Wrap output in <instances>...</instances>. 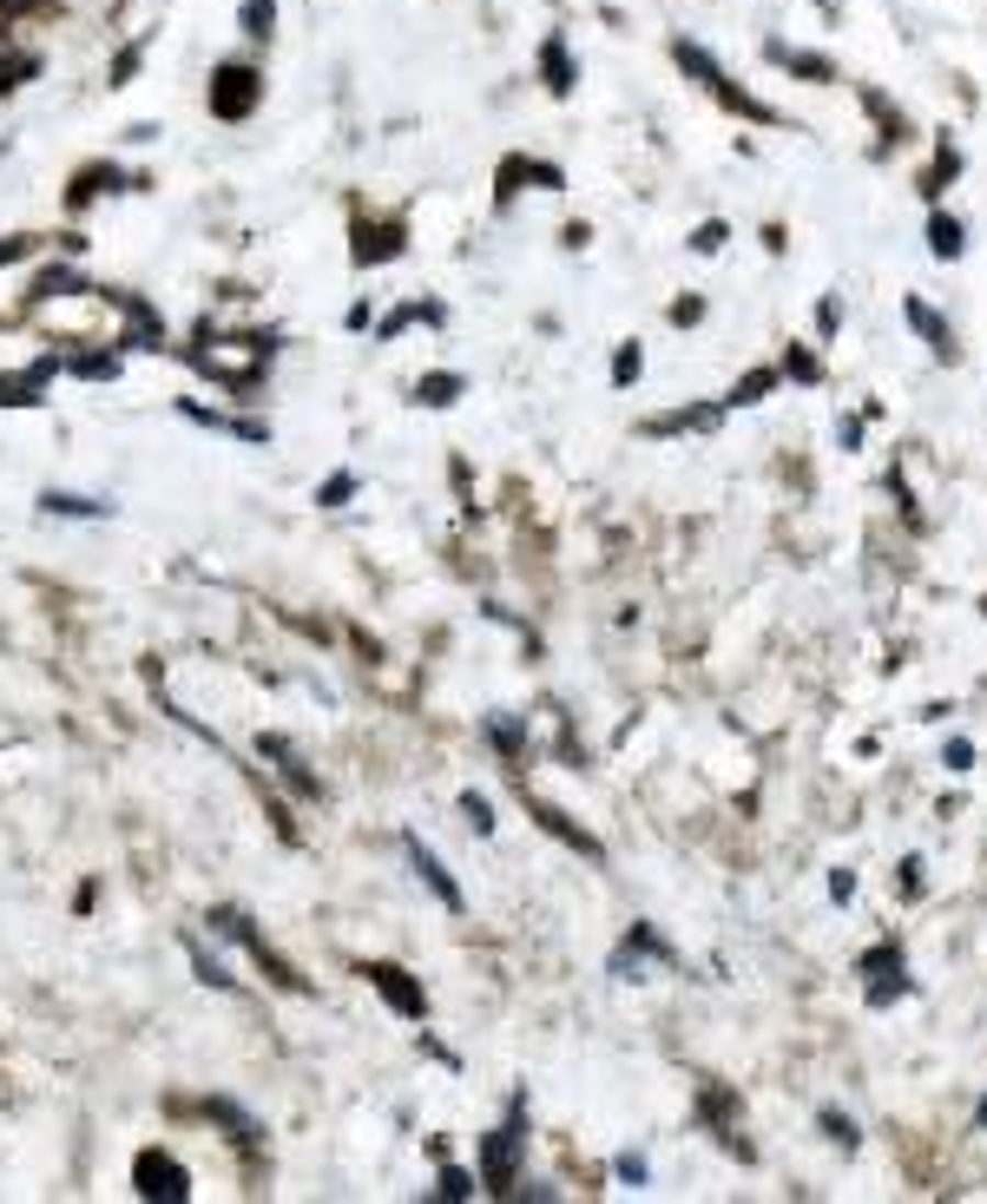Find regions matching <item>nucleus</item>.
<instances>
[{
  "label": "nucleus",
  "instance_id": "obj_1",
  "mask_svg": "<svg viewBox=\"0 0 987 1204\" xmlns=\"http://www.w3.org/2000/svg\"><path fill=\"white\" fill-rule=\"evenodd\" d=\"M520 1146H527V1100H514L507 1119L481 1139V1185H487V1192H514V1179H520Z\"/></svg>",
  "mask_w": 987,
  "mask_h": 1204
},
{
  "label": "nucleus",
  "instance_id": "obj_2",
  "mask_svg": "<svg viewBox=\"0 0 987 1204\" xmlns=\"http://www.w3.org/2000/svg\"><path fill=\"white\" fill-rule=\"evenodd\" d=\"M257 99H263V72H257L250 59H224V66L211 72V92H204L211 119H224V125H244V119L257 112Z\"/></svg>",
  "mask_w": 987,
  "mask_h": 1204
},
{
  "label": "nucleus",
  "instance_id": "obj_3",
  "mask_svg": "<svg viewBox=\"0 0 987 1204\" xmlns=\"http://www.w3.org/2000/svg\"><path fill=\"white\" fill-rule=\"evenodd\" d=\"M211 929H217V935H231L237 948H250V961H257V968H263V975H270L283 994H303V975H296V968H290V961H283V955H277V948H270L257 929H250V915H244V909H211Z\"/></svg>",
  "mask_w": 987,
  "mask_h": 1204
},
{
  "label": "nucleus",
  "instance_id": "obj_4",
  "mask_svg": "<svg viewBox=\"0 0 987 1204\" xmlns=\"http://www.w3.org/2000/svg\"><path fill=\"white\" fill-rule=\"evenodd\" d=\"M356 975H362L402 1021H422V1014H428V994H422V981H408V968H395V961H362Z\"/></svg>",
  "mask_w": 987,
  "mask_h": 1204
},
{
  "label": "nucleus",
  "instance_id": "obj_5",
  "mask_svg": "<svg viewBox=\"0 0 987 1204\" xmlns=\"http://www.w3.org/2000/svg\"><path fill=\"white\" fill-rule=\"evenodd\" d=\"M132 1185H138V1199H165V1204L191 1199V1179H184V1166L171 1152H138L132 1159Z\"/></svg>",
  "mask_w": 987,
  "mask_h": 1204
},
{
  "label": "nucleus",
  "instance_id": "obj_6",
  "mask_svg": "<svg viewBox=\"0 0 987 1204\" xmlns=\"http://www.w3.org/2000/svg\"><path fill=\"white\" fill-rule=\"evenodd\" d=\"M540 79H547V92H553V99H567V92L580 86V66H573V53H567V40H560V33H547V40H540Z\"/></svg>",
  "mask_w": 987,
  "mask_h": 1204
},
{
  "label": "nucleus",
  "instance_id": "obj_7",
  "mask_svg": "<svg viewBox=\"0 0 987 1204\" xmlns=\"http://www.w3.org/2000/svg\"><path fill=\"white\" fill-rule=\"evenodd\" d=\"M257 751H263V757L277 764V777H283V784H290L296 797H323V784H316V777L303 770V757H296V744H290V738H263Z\"/></svg>",
  "mask_w": 987,
  "mask_h": 1204
},
{
  "label": "nucleus",
  "instance_id": "obj_8",
  "mask_svg": "<svg viewBox=\"0 0 987 1204\" xmlns=\"http://www.w3.org/2000/svg\"><path fill=\"white\" fill-rule=\"evenodd\" d=\"M408 869H415V876L435 889V902H441V909H461V889H455V876H448V869H441V856H435L428 843H415V836H408Z\"/></svg>",
  "mask_w": 987,
  "mask_h": 1204
},
{
  "label": "nucleus",
  "instance_id": "obj_9",
  "mask_svg": "<svg viewBox=\"0 0 987 1204\" xmlns=\"http://www.w3.org/2000/svg\"><path fill=\"white\" fill-rule=\"evenodd\" d=\"M349 257H356V263H389V257H402V224H356Z\"/></svg>",
  "mask_w": 987,
  "mask_h": 1204
},
{
  "label": "nucleus",
  "instance_id": "obj_10",
  "mask_svg": "<svg viewBox=\"0 0 987 1204\" xmlns=\"http://www.w3.org/2000/svg\"><path fill=\"white\" fill-rule=\"evenodd\" d=\"M112 303L125 310V349H158V342H165V323L152 316V303H138V296H119V290H112Z\"/></svg>",
  "mask_w": 987,
  "mask_h": 1204
},
{
  "label": "nucleus",
  "instance_id": "obj_11",
  "mask_svg": "<svg viewBox=\"0 0 987 1204\" xmlns=\"http://www.w3.org/2000/svg\"><path fill=\"white\" fill-rule=\"evenodd\" d=\"M534 823H540L547 836H560L567 849H580L586 863H599V856H606V849H599V843H593V836H586V830H580V823H573L567 810H553V803H534Z\"/></svg>",
  "mask_w": 987,
  "mask_h": 1204
},
{
  "label": "nucleus",
  "instance_id": "obj_12",
  "mask_svg": "<svg viewBox=\"0 0 987 1204\" xmlns=\"http://www.w3.org/2000/svg\"><path fill=\"white\" fill-rule=\"evenodd\" d=\"M764 59H771V66H790V72H804V79H817V86H823V79H837V66H830L823 53H804V46H784V40H771V46H764Z\"/></svg>",
  "mask_w": 987,
  "mask_h": 1204
},
{
  "label": "nucleus",
  "instance_id": "obj_13",
  "mask_svg": "<svg viewBox=\"0 0 987 1204\" xmlns=\"http://www.w3.org/2000/svg\"><path fill=\"white\" fill-rule=\"evenodd\" d=\"M672 59H678V66H685V72H692V79H698L705 92H711V86L725 79V66H718V59H711V53H705L698 40H678V46H672Z\"/></svg>",
  "mask_w": 987,
  "mask_h": 1204
},
{
  "label": "nucleus",
  "instance_id": "obj_14",
  "mask_svg": "<svg viewBox=\"0 0 987 1204\" xmlns=\"http://www.w3.org/2000/svg\"><path fill=\"white\" fill-rule=\"evenodd\" d=\"M909 323H916V329L929 336V349H935L942 362H955V336H949V323H942V316H935L929 303H909Z\"/></svg>",
  "mask_w": 987,
  "mask_h": 1204
},
{
  "label": "nucleus",
  "instance_id": "obj_15",
  "mask_svg": "<svg viewBox=\"0 0 987 1204\" xmlns=\"http://www.w3.org/2000/svg\"><path fill=\"white\" fill-rule=\"evenodd\" d=\"M112 184H119V171H112V165H86V171L72 178V211H79V204H92V198H99V191H112Z\"/></svg>",
  "mask_w": 987,
  "mask_h": 1204
},
{
  "label": "nucleus",
  "instance_id": "obj_16",
  "mask_svg": "<svg viewBox=\"0 0 987 1204\" xmlns=\"http://www.w3.org/2000/svg\"><path fill=\"white\" fill-rule=\"evenodd\" d=\"M455 395H461V375H448V369H435V375L415 382V402H428V408H448Z\"/></svg>",
  "mask_w": 987,
  "mask_h": 1204
},
{
  "label": "nucleus",
  "instance_id": "obj_17",
  "mask_svg": "<svg viewBox=\"0 0 987 1204\" xmlns=\"http://www.w3.org/2000/svg\"><path fill=\"white\" fill-rule=\"evenodd\" d=\"M237 26H244L250 40H270V26H277V0H244V7H237Z\"/></svg>",
  "mask_w": 987,
  "mask_h": 1204
},
{
  "label": "nucleus",
  "instance_id": "obj_18",
  "mask_svg": "<svg viewBox=\"0 0 987 1204\" xmlns=\"http://www.w3.org/2000/svg\"><path fill=\"white\" fill-rule=\"evenodd\" d=\"M929 250H935V257H962V224L935 211V217H929Z\"/></svg>",
  "mask_w": 987,
  "mask_h": 1204
},
{
  "label": "nucleus",
  "instance_id": "obj_19",
  "mask_svg": "<svg viewBox=\"0 0 987 1204\" xmlns=\"http://www.w3.org/2000/svg\"><path fill=\"white\" fill-rule=\"evenodd\" d=\"M678 428H718V408H678L652 421V435H678Z\"/></svg>",
  "mask_w": 987,
  "mask_h": 1204
},
{
  "label": "nucleus",
  "instance_id": "obj_20",
  "mask_svg": "<svg viewBox=\"0 0 987 1204\" xmlns=\"http://www.w3.org/2000/svg\"><path fill=\"white\" fill-rule=\"evenodd\" d=\"M138 66H145V40H132V46H119V53H112V79H105V86H132V79H138Z\"/></svg>",
  "mask_w": 987,
  "mask_h": 1204
},
{
  "label": "nucleus",
  "instance_id": "obj_21",
  "mask_svg": "<svg viewBox=\"0 0 987 1204\" xmlns=\"http://www.w3.org/2000/svg\"><path fill=\"white\" fill-rule=\"evenodd\" d=\"M771 389H777V369H751V375L731 389V402H738V408H751V402H764Z\"/></svg>",
  "mask_w": 987,
  "mask_h": 1204
},
{
  "label": "nucleus",
  "instance_id": "obj_22",
  "mask_svg": "<svg viewBox=\"0 0 987 1204\" xmlns=\"http://www.w3.org/2000/svg\"><path fill=\"white\" fill-rule=\"evenodd\" d=\"M46 514H79V520H99L105 500H86V494H46Z\"/></svg>",
  "mask_w": 987,
  "mask_h": 1204
},
{
  "label": "nucleus",
  "instance_id": "obj_23",
  "mask_svg": "<svg viewBox=\"0 0 987 1204\" xmlns=\"http://www.w3.org/2000/svg\"><path fill=\"white\" fill-rule=\"evenodd\" d=\"M191 968H198V981H204V988H224V994H237V981H231V975H224V968H217V961H211L198 942H191Z\"/></svg>",
  "mask_w": 987,
  "mask_h": 1204
},
{
  "label": "nucleus",
  "instance_id": "obj_24",
  "mask_svg": "<svg viewBox=\"0 0 987 1204\" xmlns=\"http://www.w3.org/2000/svg\"><path fill=\"white\" fill-rule=\"evenodd\" d=\"M211 1119H224V1126H231V1139H237V1146H250V1139H257V1126H250V1119H244V1113H237V1106H231V1100H211Z\"/></svg>",
  "mask_w": 987,
  "mask_h": 1204
},
{
  "label": "nucleus",
  "instance_id": "obj_25",
  "mask_svg": "<svg viewBox=\"0 0 987 1204\" xmlns=\"http://www.w3.org/2000/svg\"><path fill=\"white\" fill-rule=\"evenodd\" d=\"M72 375H86V382H112V375H119V356H72Z\"/></svg>",
  "mask_w": 987,
  "mask_h": 1204
},
{
  "label": "nucleus",
  "instance_id": "obj_26",
  "mask_svg": "<svg viewBox=\"0 0 987 1204\" xmlns=\"http://www.w3.org/2000/svg\"><path fill=\"white\" fill-rule=\"evenodd\" d=\"M487 738H494V744H501L507 757H520V751H527V731H520L514 718H494V724H487Z\"/></svg>",
  "mask_w": 987,
  "mask_h": 1204
},
{
  "label": "nucleus",
  "instance_id": "obj_27",
  "mask_svg": "<svg viewBox=\"0 0 987 1204\" xmlns=\"http://www.w3.org/2000/svg\"><path fill=\"white\" fill-rule=\"evenodd\" d=\"M863 105L883 119V138H902V132H909V125H902V112H889V99H883V92H863Z\"/></svg>",
  "mask_w": 987,
  "mask_h": 1204
},
{
  "label": "nucleus",
  "instance_id": "obj_28",
  "mask_svg": "<svg viewBox=\"0 0 987 1204\" xmlns=\"http://www.w3.org/2000/svg\"><path fill=\"white\" fill-rule=\"evenodd\" d=\"M349 494H356V474H329V481L316 487V500H323V507H343Z\"/></svg>",
  "mask_w": 987,
  "mask_h": 1204
},
{
  "label": "nucleus",
  "instance_id": "obj_29",
  "mask_svg": "<svg viewBox=\"0 0 987 1204\" xmlns=\"http://www.w3.org/2000/svg\"><path fill=\"white\" fill-rule=\"evenodd\" d=\"M725 237H731V230H725V224H718V217H711V224H698V237H692V250H698V257H711V250H725Z\"/></svg>",
  "mask_w": 987,
  "mask_h": 1204
},
{
  "label": "nucleus",
  "instance_id": "obj_30",
  "mask_svg": "<svg viewBox=\"0 0 987 1204\" xmlns=\"http://www.w3.org/2000/svg\"><path fill=\"white\" fill-rule=\"evenodd\" d=\"M461 817H468V823H474V830H481V836H487V830H494V810H487V797H474V790H468V797H461Z\"/></svg>",
  "mask_w": 987,
  "mask_h": 1204
},
{
  "label": "nucleus",
  "instance_id": "obj_31",
  "mask_svg": "<svg viewBox=\"0 0 987 1204\" xmlns=\"http://www.w3.org/2000/svg\"><path fill=\"white\" fill-rule=\"evenodd\" d=\"M863 975H876V981L883 975H902V955L896 948H876V955H863Z\"/></svg>",
  "mask_w": 987,
  "mask_h": 1204
},
{
  "label": "nucleus",
  "instance_id": "obj_32",
  "mask_svg": "<svg viewBox=\"0 0 987 1204\" xmlns=\"http://www.w3.org/2000/svg\"><path fill=\"white\" fill-rule=\"evenodd\" d=\"M441 1199H474V1179L461 1166H441Z\"/></svg>",
  "mask_w": 987,
  "mask_h": 1204
},
{
  "label": "nucleus",
  "instance_id": "obj_33",
  "mask_svg": "<svg viewBox=\"0 0 987 1204\" xmlns=\"http://www.w3.org/2000/svg\"><path fill=\"white\" fill-rule=\"evenodd\" d=\"M613 382H619V389H626V382H639V349H632V342L613 356Z\"/></svg>",
  "mask_w": 987,
  "mask_h": 1204
},
{
  "label": "nucleus",
  "instance_id": "obj_34",
  "mask_svg": "<svg viewBox=\"0 0 987 1204\" xmlns=\"http://www.w3.org/2000/svg\"><path fill=\"white\" fill-rule=\"evenodd\" d=\"M784 369H790V375H797V382H817V375H823V369H817V356H810V349H790V356H784Z\"/></svg>",
  "mask_w": 987,
  "mask_h": 1204
},
{
  "label": "nucleus",
  "instance_id": "obj_35",
  "mask_svg": "<svg viewBox=\"0 0 987 1204\" xmlns=\"http://www.w3.org/2000/svg\"><path fill=\"white\" fill-rule=\"evenodd\" d=\"M955 171H962V158H955V151L942 145V158H935V171H929V191H942V184H949Z\"/></svg>",
  "mask_w": 987,
  "mask_h": 1204
},
{
  "label": "nucleus",
  "instance_id": "obj_36",
  "mask_svg": "<svg viewBox=\"0 0 987 1204\" xmlns=\"http://www.w3.org/2000/svg\"><path fill=\"white\" fill-rule=\"evenodd\" d=\"M33 290H40V296H66V290H72V270H40Z\"/></svg>",
  "mask_w": 987,
  "mask_h": 1204
},
{
  "label": "nucleus",
  "instance_id": "obj_37",
  "mask_svg": "<svg viewBox=\"0 0 987 1204\" xmlns=\"http://www.w3.org/2000/svg\"><path fill=\"white\" fill-rule=\"evenodd\" d=\"M823 1133H830V1139H837V1146H843V1152H850V1146H856V1126H850V1119H843V1113H823Z\"/></svg>",
  "mask_w": 987,
  "mask_h": 1204
},
{
  "label": "nucleus",
  "instance_id": "obj_38",
  "mask_svg": "<svg viewBox=\"0 0 987 1204\" xmlns=\"http://www.w3.org/2000/svg\"><path fill=\"white\" fill-rule=\"evenodd\" d=\"M837 323H843V310H837V296H823V303H817V329L837 336Z\"/></svg>",
  "mask_w": 987,
  "mask_h": 1204
},
{
  "label": "nucleus",
  "instance_id": "obj_39",
  "mask_svg": "<svg viewBox=\"0 0 987 1204\" xmlns=\"http://www.w3.org/2000/svg\"><path fill=\"white\" fill-rule=\"evenodd\" d=\"M698 316H705V303H698V296H678V303H672V323H698Z\"/></svg>",
  "mask_w": 987,
  "mask_h": 1204
},
{
  "label": "nucleus",
  "instance_id": "obj_40",
  "mask_svg": "<svg viewBox=\"0 0 987 1204\" xmlns=\"http://www.w3.org/2000/svg\"><path fill=\"white\" fill-rule=\"evenodd\" d=\"M33 250V237H0V263H20Z\"/></svg>",
  "mask_w": 987,
  "mask_h": 1204
},
{
  "label": "nucleus",
  "instance_id": "obj_41",
  "mask_svg": "<svg viewBox=\"0 0 987 1204\" xmlns=\"http://www.w3.org/2000/svg\"><path fill=\"white\" fill-rule=\"evenodd\" d=\"M830 896H837V902H850V896H856V876H850V869H837V876H830Z\"/></svg>",
  "mask_w": 987,
  "mask_h": 1204
},
{
  "label": "nucleus",
  "instance_id": "obj_42",
  "mask_svg": "<svg viewBox=\"0 0 987 1204\" xmlns=\"http://www.w3.org/2000/svg\"><path fill=\"white\" fill-rule=\"evenodd\" d=\"M619 1179H626V1185H646V1159L626 1152V1159H619Z\"/></svg>",
  "mask_w": 987,
  "mask_h": 1204
},
{
  "label": "nucleus",
  "instance_id": "obj_43",
  "mask_svg": "<svg viewBox=\"0 0 987 1204\" xmlns=\"http://www.w3.org/2000/svg\"><path fill=\"white\" fill-rule=\"evenodd\" d=\"M975 1119H982V1133H987V1100H982V1113H975Z\"/></svg>",
  "mask_w": 987,
  "mask_h": 1204
}]
</instances>
